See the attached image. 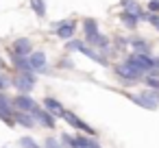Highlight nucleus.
<instances>
[{
	"label": "nucleus",
	"mask_w": 159,
	"mask_h": 148,
	"mask_svg": "<svg viewBox=\"0 0 159 148\" xmlns=\"http://www.w3.org/2000/svg\"><path fill=\"white\" fill-rule=\"evenodd\" d=\"M124 63H131L133 68L142 70L144 74H148L150 70H155V59L152 55H144V52H131L124 57Z\"/></svg>",
	"instance_id": "obj_1"
},
{
	"label": "nucleus",
	"mask_w": 159,
	"mask_h": 148,
	"mask_svg": "<svg viewBox=\"0 0 159 148\" xmlns=\"http://www.w3.org/2000/svg\"><path fill=\"white\" fill-rule=\"evenodd\" d=\"M113 72H116V76H118V78H122V81H124V83H129V85H131V83H139V81H142V76H144V72H142V70H137V68H133L131 63H124V61H122V63H118V65L113 68Z\"/></svg>",
	"instance_id": "obj_2"
},
{
	"label": "nucleus",
	"mask_w": 159,
	"mask_h": 148,
	"mask_svg": "<svg viewBox=\"0 0 159 148\" xmlns=\"http://www.w3.org/2000/svg\"><path fill=\"white\" fill-rule=\"evenodd\" d=\"M35 83H37V74H35V72H29V74L16 72V76H11V85H13L20 94H31V92L35 89Z\"/></svg>",
	"instance_id": "obj_3"
},
{
	"label": "nucleus",
	"mask_w": 159,
	"mask_h": 148,
	"mask_svg": "<svg viewBox=\"0 0 159 148\" xmlns=\"http://www.w3.org/2000/svg\"><path fill=\"white\" fill-rule=\"evenodd\" d=\"M29 65L35 74H46L48 72V57L44 50H33L29 55Z\"/></svg>",
	"instance_id": "obj_4"
},
{
	"label": "nucleus",
	"mask_w": 159,
	"mask_h": 148,
	"mask_svg": "<svg viewBox=\"0 0 159 148\" xmlns=\"http://www.w3.org/2000/svg\"><path fill=\"white\" fill-rule=\"evenodd\" d=\"M52 29L57 31V37L61 42H68L76 35V22L74 20H61V22H55Z\"/></svg>",
	"instance_id": "obj_5"
},
{
	"label": "nucleus",
	"mask_w": 159,
	"mask_h": 148,
	"mask_svg": "<svg viewBox=\"0 0 159 148\" xmlns=\"http://www.w3.org/2000/svg\"><path fill=\"white\" fill-rule=\"evenodd\" d=\"M83 42H85L87 46H92V48L100 50V52H105V50H109V48H111L109 37H105L100 31H96V33H87V35L83 37Z\"/></svg>",
	"instance_id": "obj_6"
},
{
	"label": "nucleus",
	"mask_w": 159,
	"mask_h": 148,
	"mask_svg": "<svg viewBox=\"0 0 159 148\" xmlns=\"http://www.w3.org/2000/svg\"><path fill=\"white\" fill-rule=\"evenodd\" d=\"M61 118H63V120H66V122H68V124H70L72 128L81 131L83 135H92V137H96V131H94V128H92L89 124H85V122H83V120H81L79 115H74L72 111H63V115H61Z\"/></svg>",
	"instance_id": "obj_7"
},
{
	"label": "nucleus",
	"mask_w": 159,
	"mask_h": 148,
	"mask_svg": "<svg viewBox=\"0 0 159 148\" xmlns=\"http://www.w3.org/2000/svg\"><path fill=\"white\" fill-rule=\"evenodd\" d=\"M11 105H13L16 111H26V113H33V111L39 107L29 94H18L16 98H11Z\"/></svg>",
	"instance_id": "obj_8"
},
{
	"label": "nucleus",
	"mask_w": 159,
	"mask_h": 148,
	"mask_svg": "<svg viewBox=\"0 0 159 148\" xmlns=\"http://www.w3.org/2000/svg\"><path fill=\"white\" fill-rule=\"evenodd\" d=\"M79 55H85V57H87V59H92L94 63L109 68V57H105V55H102L100 50H96V48H92V46H87V44H83V46H81Z\"/></svg>",
	"instance_id": "obj_9"
},
{
	"label": "nucleus",
	"mask_w": 159,
	"mask_h": 148,
	"mask_svg": "<svg viewBox=\"0 0 159 148\" xmlns=\"http://www.w3.org/2000/svg\"><path fill=\"white\" fill-rule=\"evenodd\" d=\"M33 50H35V46H33L31 37H18V39H13V44H11V52L22 55V57H29Z\"/></svg>",
	"instance_id": "obj_10"
},
{
	"label": "nucleus",
	"mask_w": 159,
	"mask_h": 148,
	"mask_svg": "<svg viewBox=\"0 0 159 148\" xmlns=\"http://www.w3.org/2000/svg\"><path fill=\"white\" fill-rule=\"evenodd\" d=\"M31 115L35 118V122H39V124L46 126V128H55V126H57V118H55L52 113H48L44 107H37Z\"/></svg>",
	"instance_id": "obj_11"
},
{
	"label": "nucleus",
	"mask_w": 159,
	"mask_h": 148,
	"mask_svg": "<svg viewBox=\"0 0 159 148\" xmlns=\"http://www.w3.org/2000/svg\"><path fill=\"white\" fill-rule=\"evenodd\" d=\"M9 61H11L13 70H16V72H20V74H29V72H33V70H31V65H29V57L16 55V52H11V50H9Z\"/></svg>",
	"instance_id": "obj_12"
},
{
	"label": "nucleus",
	"mask_w": 159,
	"mask_h": 148,
	"mask_svg": "<svg viewBox=\"0 0 159 148\" xmlns=\"http://www.w3.org/2000/svg\"><path fill=\"white\" fill-rule=\"evenodd\" d=\"M129 98H131L135 105H139V107H144V109H148V111H155V109L159 107V102H155L146 92H142V94H131Z\"/></svg>",
	"instance_id": "obj_13"
},
{
	"label": "nucleus",
	"mask_w": 159,
	"mask_h": 148,
	"mask_svg": "<svg viewBox=\"0 0 159 148\" xmlns=\"http://www.w3.org/2000/svg\"><path fill=\"white\" fill-rule=\"evenodd\" d=\"M42 107H44L48 113H52L55 118H61V115H63V111H66V109H63V105H61L57 98H52V96H46V98L42 100Z\"/></svg>",
	"instance_id": "obj_14"
},
{
	"label": "nucleus",
	"mask_w": 159,
	"mask_h": 148,
	"mask_svg": "<svg viewBox=\"0 0 159 148\" xmlns=\"http://www.w3.org/2000/svg\"><path fill=\"white\" fill-rule=\"evenodd\" d=\"M13 122H16V126L20 124V126H24V128H33V126H37L35 118H33L31 113H26V111H13Z\"/></svg>",
	"instance_id": "obj_15"
},
{
	"label": "nucleus",
	"mask_w": 159,
	"mask_h": 148,
	"mask_svg": "<svg viewBox=\"0 0 159 148\" xmlns=\"http://www.w3.org/2000/svg\"><path fill=\"white\" fill-rule=\"evenodd\" d=\"M129 48H131V52H144V55H152V52H150V44H148L144 37H131V39H129Z\"/></svg>",
	"instance_id": "obj_16"
},
{
	"label": "nucleus",
	"mask_w": 159,
	"mask_h": 148,
	"mask_svg": "<svg viewBox=\"0 0 159 148\" xmlns=\"http://www.w3.org/2000/svg\"><path fill=\"white\" fill-rule=\"evenodd\" d=\"M120 5H122V9L124 11H129V13H135L139 20H144L146 18V11L137 5V0H120Z\"/></svg>",
	"instance_id": "obj_17"
},
{
	"label": "nucleus",
	"mask_w": 159,
	"mask_h": 148,
	"mask_svg": "<svg viewBox=\"0 0 159 148\" xmlns=\"http://www.w3.org/2000/svg\"><path fill=\"white\" fill-rule=\"evenodd\" d=\"M120 22H122V26H126L129 31H135L137 26H139V18L135 16V13H129V11H122L120 13Z\"/></svg>",
	"instance_id": "obj_18"
},
{
	"label": "nucleus",
	"mask_w": 159,
	"mask_h": 148,
	"mask_svg": "<svg viewBox=\"0 0 159 148\" xmlns=\"http://www.w3.org/2000/svg\"><path fill=\"white\" fill-rule=\"evenodd\" d=\"M31 9H33V13H35L39 20H44V18H46V13H48L46 0H31Z\"/></svg>",
	"instance_id": "obj_19"
},
{
	"label": "nucleus",
	"mask_w": 159,
	"mask_h": 148,
	"mask_svg": "<svg viewBox=\"0 0 159 148\" xmlns=\"http://www.w3.org/2000/svg\"><path fill=\"white\" fill-rule=\"evenodd\" d=\"M83 44H85V42H83L81 37H72V39L66 42V50H70V52H79Z\"/></svg>",
	"instance_id": "obj_20"
},
{
	"label": "nucleus",
	"mask_w": 159,
	"mask_h": 148,
	"mask_svg": "<svg viewBox=\"0 0 159 148\" xmlns=\"http://www.w3.org/2000/svg\"><path fill=\"white\" fill-rule=\"evenodd\" d=\"M96 31H100V29H98V22H96L94 18L83 20V33H85V35H87V33H96Z\"/></svg>",
	"instance_id": "obj_21"
},
{
	"label": "nucleus",
	"mask_w": 159,
	"mask_h": 148,
	"mask_svg": "<svg viewBox=\"0 0 159 148\" xmlns=\"http://www.w3.org/2000/svg\"><path fill=\"white\" fill-rule=\"evenodd\" d=\"M18 144H20V148H44V146H39V141H35L33 137H20L18 139Z\"/></svg>",
	"instance_id": "obj_22"
},
{
	"label": "nucleus",
	"mask_w": 159,
	"mask_h": 148,
	"mask_svg": "<svg viewBox=\"0 0 159 148\" xmlns=\"http://www.w3.org/2000/svg\"><path fill=\"white\" fill-rule=\"evenodd\" d=\"M142 83H144L148 89H159V76H148V74H144V76H142Z\"/></svg>",
	"instance_id": "obj_23"
},
{
	"label": "nucleus",
	"mask_w": 159,
	"mask_h": 148,
	"mask_svg": "<svg viewBox=\"0 0 159 148\" xmlns=\"http://www.w3.org/2000/svg\"><path fill=\"white\" fill-rule=\"evenodd\" d=\"M61 146L63 148H76V141H74V137L70 133H63L61 135Z\"/></svg>",
	"instance_id": "obj_24"
},
{
	"label": "nucleus",
	"mask_w": 159,
	"mask_h": 148,
	"mask_svg": "<svg viewBox=\"0 0 159 148\" xmlns=\"http://www.w3.org/2000/svg\"><path fill=\"white\" fill-rule=\"evenodd\" d=\"M144 22H148L152 29H157V31H159V13H146Z\"/></svg>",
	"instance_id": "obj_25"
},
{
	"label": "nucleus",
	"mask_w": 159,
	"mask_h": 148,
	"mask_svg": "<svg viewBox=\"0 0 159 148\" xmlns=\"http://www.w3.org/2000/svg\"><path fill=\"white\" fill-rule=\"evenodd\" d=\"M144 11H146V13H159V0H148Z\"/></svg>",
	"instance_id": "obj_26"
},
{
	"label": "nucleus",
	"mask_w": 159,
	"mask_h": 148,
	"mask_svg": "<svg viewBox=\"0 0 159 148\" xmlns=\"http://www.w3.org/2000/svg\"><path fill=\"white\" fill-rule=\"evenodd\" d=\"M9 85H11V78H9L5 72H0V92H5Z\"/></svg>",
	"instance_id": "obj_27"
},
{
	"label": "nucleus",
	"mask_w": 159,
	"mask_h": 148,
	"mask_svg": "<svg viewBox=\"0 0 159 148\" xmlns=\"http://www.w3.org/2000/svg\"><path fill=\"white\" fill-rule=\"evenodd\" d=\"M44 148H63V146H61V141H57L55 137H48V139H44Z\"/></svg>",
	"instance_id": "obj_28"
},
{
	"label": "nucleus",
	"mask_w": 159,
	"mask_h": 148,
	"mask_svg": "<svg viewBox=\"0 0 159 148\" xmlns=\"http://www.w3.org/2000/svg\"><path fill=\"white\" fill-rule=\"evenodd\" d=\"M129 39H131V37H116L113 44H116L118 48H129Z\"/></svg>",
	"instance_id": "obj_29"
}]
</instances>
